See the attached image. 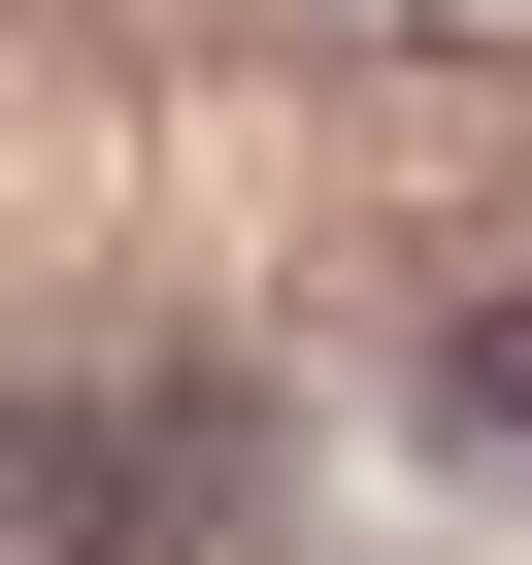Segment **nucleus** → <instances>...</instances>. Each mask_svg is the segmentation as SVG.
I'll return each instance as SVG.
<instances>
[{"label": "nucleus", "mask_w": 532, "mask_h": 565, "mask_svg": "<svg viewBox=\"0 0 532 565\" xmlns=\"http://www.w3.org/2000/svg\"><path fill=\"white\" fill-rule=\"evenodd\" d=\"M433 399H466V433L532 466V233H499V266H466V300H433Z\"/></svg>", "instance_id": "nucleus-2"}, {"label": "nucleus", "mask_w": 532, "mask_h": 565, "mask_svg": "<svg viewBox=\"0 0 532 565\" xmlns=\"http://www.w3.org/2000/svg\"><path fill=\"white\" fill-rule=\"evenodd\" d=\"M0 532L34 565H233L266 532V399L233 366H100L67 433H0Z\"/></svg>", "instance_id": "nucleus-1"}]
</instances>
